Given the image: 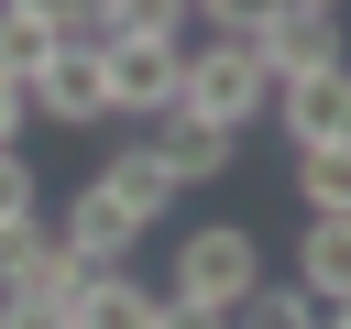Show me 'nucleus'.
Segmentation results:
<instances>
[{
	"label": "nucleus",
	"instance_id": "f257e3e1",
	"mask_svg": "<svg viewBox=\"0 0 351 329\" xmlns=\"http://www.w3.org/2000/svg\"><path fill=\"white\" fill-rule=\"evenodd\" d=\"M176 110H197V121H219V132H252V121L274 110V66H263L252 44H230V33H208V44L186 55Z\"/></svg>",
	"mask_w": 351,
	"mask_h": 329
},
{
	"label": "nucleus",
	"instance_id": "f03ea898",
	"mask_svg": "<svg viewBox=\"0 0 351 329\" xmlns=\"http://www.w3.org/2000/svg\"><path fill=\"white\" fill-rule=\"evenodd\" d=\"M263 274H274V263H263V241H252L241 219H197V230L176 241V285H165V296H197V307H241Z\"/></svg>",
	"mask_w": 351,
	"mask_h": 329
},
{
	"label": "nucleus",
	"instance_id": "7ed1b4c3",
	"mask_svg": "<svg viewBox=\"0 0 351 329\" xmlns=\"http://www.w3.org/2000/svg\"><path fill=\"white\" fill-rule=\"evenodd\" d=\"M99 77H110V121H165L176 88H186V44L176 33H110Z\"/></svg>",
	"mask_w": 351,
	"mask_h": 329
},
{
	"label": "nucleus",
	"instance_id": "20e7f679",
	"mask_svg": "<svg viewBox=\"0 0 351 329\" xmlns=\"http://www.w3.org/2000/svg\"><path fill=\"white\" fill-rule=\"evenodd\" d=\"M274 121H285L296 154H307V143H351V55L318 66V77H285V88H274Z\"/></svg>",
	"mask_w": 351,
	"mask_h": 329
},
{
	"label": "nucleus",
	"instance_id": "39448f33",
	"mask_svg": "<svg viewBox=\"0 0 351 329\" xmlns=\"http://www.w3.org/2000/svg\"><path fill=\"white\" fill-rule=\"evenodd\" d=\"M77 285H88V263H77L44 219L0 230V296H66V307H77Z\"/></svg>",
	"mask_w": 351,
	"mask_h": 329
},
{
	"label": "nucleus",
	"instance_id": "423d86ee",
	"mask_svg": "<svg viewBox=\"0 0 351 329\" xmlns=\"http://www.w3.org/2000/svg\"><path fill=\"white\" fill-rule=\"evenodd\" d=\"M252 55H263V66H274V88H285V77H318V66H340L351 44H340V11H296V0H285V11L252 33Z\"/></svg>",
	"mask_w": 351,
	"mask_h": 329
},
{
	"label": "nucleus",
	"instance_id": "0eeeda50",
	"mask_svg": "<svg viewBox=\"0 0 351 329\" xmlns=\"http://www.w3.org/2000/svg\"><path fill=\"white\" fill-rule=\"evenodd\" d=\"M33 121H55V132L110 121V77H99V55H88V44H55V66L33 77Z\"/></svg>",
	"mask_w": 351,
	"mask_h": 329
},
{
	"label": "nucleus",
	"instance_id": "6e6552de",
	"mask_svg": "<svg viewBox=\"0 0 351 329\" xmlns=\"http://www.w3.org/2000/svg\"><path fill=\"white\" fill-rule=\"evenodd\" d=\"M55 241H66V252H77L88 274H110V263H121V252L143 241V219H132V208H121V197H110V186L88 175V186L66 197V219H55Z\"/></svg>",
	"mask_w": 351,
	"mask_h": 329
},
{
	"label": "nucleus",
	"instance_id": "1a4fd4ad",
	"mask_svg": "<svg viewBox=\"0 0 351 329\" xmlns=\"http://www.w3.org/2000/svg\"><path fill=\"white\" fill-rule=\"evenodd\" d=\"M99 186H110V197H121V208H132L143 230H154V219H165V208L186 197V175L165 164V143H121V154L99 164Z\"/></svg>",
	"mask_w": 351,
	"mask_h": 329
},
{
	"label": "nucleus",
	"instance_id": "9d476101",
	"mask_svg": "<svg viewBox=\"0 0 351 329\" xmlns=\"http://www.w3.org/2000/svg\"><path fill=\"white\" fill-rule=\"evenodd\" d=\"M154 143H165V164H176L186 186L230 175V154H241V132H219V121H197V110H165V121H154Z\"/></svg>",
	"mask_w": 351,
	"mask_h": 329
},
{
	"label": "nucleus",
	"instance_id": "9b49d317",
	"mask_svg": "<svg viewBox=\"0 0 351 329\" xmlns=\"http://www.w3.org/2000/svg\"><path fill=\"white\" fill-rule=\"evenodd\" d=\"M230 329H329V296H307L296 274H263V285L230 307Z\"/></svg>",
	"mask_w": 351,
	"mask_h": 329
},
{
	"label": "nucleus",
	"instance_id": "f8f14e48",
	"mask_svg": "<svg viewBox=\"0 0 351 329\" xmlns=\"http://www.w3.org/2000/svg\"><path fill=\"white\" fill-rule=\"evenodd\" d=\"M154 307H165V296H154V285H132L121 263L77 285V329H154Z\"/></svg>",
	"mask_w": 351,
	"mask_h": 329
},
{
	"label": "nucleus",
	"instance_id": "ddd939ff",
	"mask_svg": "<svg viewBox=\"0 0 351 329\" xmlns=\"http://www.w3.org/2000/svg\"><path fill=\"white\" fill-rule=\"evenodd\" d=\"M296 285L329 296V307H351V219H307V241H296Z\"/></svg>",
	"mask_w": 351,
	"mask_h": 329
},
{
	"label": "nucleus",
	"instance_id": "4468645a",
	"mask_svg": "<svg viewBox=\"0 0 351 329\" xmlns=\"http://www.w3.org/2000/svg\"><path fill=\"white\" fill-rule=\"evenodd\" d=\"M55 44H66V33H55L33 0H0V77H22V88H33V77L55 66Z\"/></svg>",
	"mask_w": 351,
	"mask_h": 329
},
{
	"label": "nucleus",
	"instance_id": "2eb2a0df",
	"mask_svg": "<svg viewBox=\"0 0 351 329\" xmlns=\"http://www.w3.org/2000/svg\"><path fill=\"white\" fill-rule=\"evenodd\" d=\"M296 197H307V219H351V143H307L296 154Z\"/></svg>",
	"mask_w": 351,
	"mask_h": 329
},
{
	"label": "nucleus",
	"instance_id": "dca6fc26",
	"mask_svg": "<svg viewBox=\"0 0 351 329\" xmlns=\"http://www.w3.org/2000/svg\"><path fill=\"white\" fill-rule=\"evenodd\" d=\"M22 219H44V175L22 164V143L0 154V230H22Z\"/></svg>",
	"mask_w": 351,
	"mask_h": 329
},
{
	"label": "nucleus",
	"instance_id": "f3484780",
	"mask_svg": "<svg viewBox=\"0 0 351 329\" xmlns=\"http://www.w3.org/2000/svg\"><path fill=\"white\" fill-rule=\"evenodd\" d=\"M274 11H285V0H197V22H208V33H230V44H252Z\"/></svg>",
	"mask_w": 351,
	"mask_h": 329
},
{
	"label": "nucleus",
	"instance_id": "a211bd4d",
	"mask_svg": "<svg viewBox=\"0 0 351 329\" xmlns=\"http://www.w3.org/2000/svg\"><path fill=\"white\" fill-rule=\"evenodd\" d=\"M0 329H77L66 296H0Z\"/></svg>",
	"mask_w": 351,
	"mask_h": 329
},
{
	"label": "nucleus",
	"instance_id": "6ab92c4d",
	"mask_svg": "<svg viewBox=\"0 0 351 329\" xmlns=\"http://www.w3.org/2000/svg\"><path fill=\"white\" fill-rule=\"evenodd\" d=\"M197 0H121V33H176Z\"/></svg>",
	"mask_w": 351,
	"mask_h": 329
},
{
	"label": "nucleus",
	"instance_id": "aec40b11",
	"mask_svg": "<svg viewBox=\"0 0 351 329\" xmlns=\"http://www.w3.org/2000/svg\"><path fill=\"white\" fill-rule=\"evenodd\" d=\"M154 329H230V307H197V296H165Z\"/></svg>",
	"mask_w": 351,
	"mask_h": 329
},
{
	"label": "nucleus",
	"instance_id": "412c9836",
	"mask_svg": "<svg viewBox=\"0 0 351 329\" xmlns=\"http://www.w3.org/2000/svg\"><path fill=\"white\" fill-rule=\"evenodd\" d=\"M22 132H33V88H22V77H0V154H11Z\"/></svg>",
	"mask_w": 351,
	"mask_h": 329
},
{
	"label": "nucleus",
	"instance_id": "4be33fe9",
	"mask_svg": "<svg viewBox=\"0 0 351 329\" xmlns=\"http://www.w3.org/2000/svg\"><path fill=\"white\" fill-rule=\"evenodd\" d=\"M296 11H340V0H296Z\"/></svg>",
	"mask_w": 351,
	"mask_h": 329
},
{
	"label": "nucleus",
	"instance_id": "5701e85b",
	"mask_svg": "<svg viewBox=\"0 0 351 329\" xmlns=\"http://www.w3.org/2000/svg\"><path fill=\"white\" fill-rule=\"evenodd\" d=\"M329 329H351V307H329Z\"/></svg>",
	"mask_w": 351,
	"mask_h": 329
}]
</instances>
